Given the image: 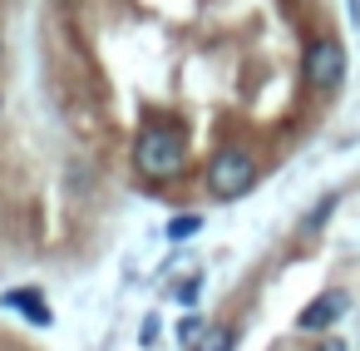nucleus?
<instances>
[{
  "label": "nucleus",
  "mask_w": 360,
  "mask_h": 351,
  "mask_svg": "<svg viewBox=\"0 0 360 351\" xmlns=\"http://www.w3.org/2000/svg\"><path fill=\"white\" fill-rule=\"evenodd\" d=\"M134 168L148 178V183H173L183 168H188V149H183V134L173 124H148L134 144Z\"/></svg>",
  "instance_id": "f257e3e1"
},
{
  "label": "nucleus",
  "mask_w": 360,
  "mask_h": 351,
  "mask_svg": "<svg viewBox=\"0 0 360 351\" xmlns=\"http://www.w3.org/2000/svg\"><path fill=\"white\" fill-rule=\"evenodd\" d=\"M252 188H257V159L247 149L227 144V149H217L207 159V193L212 198H242Z\"/></svg>",
  "instance_id": "f03ea898"
},
{
  "label": "nucleus",
  "mask_w": 360,
  "mask_h": 351,
  "mask_svg": "<svg viewBox=\"0 0 360 351\" xmlns=\"http://www.w3.org/2000/svg\"><path fill=\"white\" fill-rule=\"evenodd\" d=\"M301 70H306V85L316 94H335L340 80H345V45L335 35H316L301 55Z\"/></svg>",
  "instance_id": "7ed1b4c3"
},
{
  "label": "nucleus",
  "mask_w": 360,
  "mask_h": 351,
  "mask_svg": "<svg viewBox=\"0 0 360 351\" xmlns=\"http://www.w3.org/2000/svg\"><path fill=\"white\" fill-rule=\"evenodd\" d=\"M345 307H350V297L330 287V292H321V297L296 316V326H301V331H326V326H335V321L345 316Z\"/></svg>",
  "instance_id": "20e7f679"
},
{
  "label": "nucleus",
  "mask_w": 360,
  "mask_h": 351,
  "mask_svg": "<svg viewBox=\"0 0 360 351\" xmlns=\"http://www.w3.org/2000/svg\"><path fill=\"white\" fill-rule=\"evenodd\" d=\"M0 307L20 312V316H25V321H35V326H50V307H45V297H40L35 287H11L6 297H0Z\"/></svg>",
  "instance_id": "39448f33"
},
{
  "label": "nucleus",
  "mask_w": 360,
  "mask_h": 351,
  "mask_svg": "<svg viewBox=\"0 0 360 351\" xmlns=\"http://www.w3.org/2000/svg\"><path fill=\"white\" fill-rule=\"evenodd\" d=\"M198 228H202V213H178L168 223V238L173 242H188V238H198Z\"/></svg>",
  "instance_id": "423d86ee"
},
{
  "label": "nucleus",
  "mask_w": 360,
  "mask_h": 351,
  "mask_svg": "<svg viewBox=\"0 0 360 351\" xmlns=\"http://www.w3.org/2000/svg\"><path fill=\"white\" fill-rule=\"evenodd\" d=\"M237 346V331H227V326H217V331H207L193 351H232Z\"/></svg>",
  "instance_id": "0eeeda50"
},
{
  "label": "nucleus",
  "mask_w": 360,
  "mask_h": 351,
  "mask_svg": "<svg viewBox=\"0 0 360 351\" xmlns=\"http://www.w3.org/2000/svg\"><path fill=\"white\" fill-rule=\"evenodd\" d=\"M178 341H188V346H198V341H202V316H198V312L178 321Z\"/></svg>",
  "instance_id": "6e6552de"
},
{
  "label": "nucleus",
  "mask_w": 360,
  "mask_h": 351,
  "mask_svg": "<svg viewBox=\"0 0 360 351\" xmlns=\"http://www.w3.org/2000/svg\"><path fill=\"white\" fill-rule=\"evenodd\" d=\"M330 208H335V193H326V198L316 203V213H306V233H316V228L330 218Z\"/></svg>",
  "instance_id": "1a4fd4ad"
},
{
  "label": "nucleus",
  "mask_w": 360,
  "mask_h": 351,
  "mask_svg": "<svg viewBox=\"0 0 360 351\" xmlns=\"http://www.w3.org/2000/svg\"><path fill=\"white\" fill-rule=\"evenodd\" d=\"M139 341H143V346H153V341H158V316H148V321L139 326Z\"/></svg>",
  "instance_id": "9d476101"
},
{
  "label": "nucleus",
  "mask_w": 360,
  "mask_h": 351,
  "mask_svg": "<svg viewBox=\"0 0 360 351\" xmlns=\"http://www.w3.org/2000/svg\"><path fill=\"white\" fill-rule=\"evenodd\" d=\"M198 287H202V277H188V282L178 287V297H183V302H193V297H198Z\"/></svg>",
  "instance_id": "9b49d317"
},
{
  "label": "nucleus",
  "mask_w": 360,
  "mask_h": 351,
  "mask_svg": "<svg viewBox=\"0 0 360 351\" xmlns=\"http://www.w3.org/2000/svg\"><path fill=\"white\" fill-rule=\"evenodd\" d=\"M321 351H345V341H326V346H321Z\"/></svg>",
  "instance_id": "f8f14e48"
},
{
  "label": "nucleus",
  "mask_w": 360,
  "mask_h": 351,
  "mask_svg": "<svg viewBox=\"0 0 360 351\" xmlns=\"http://www.w3.org/2000/svg\"><path fill=\"white\" fill-rule=\"evenodd\" d=\"M0 55H6V45H0Z\"/></svg>",
  "instance_id": "ddd939ff"
}]
</instances>
